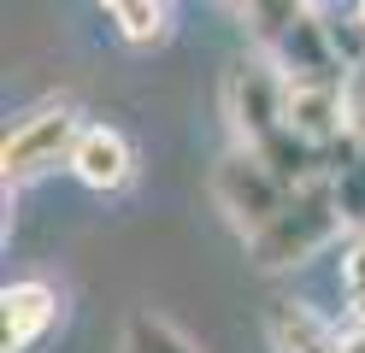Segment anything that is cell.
Instances as JSON below:
<instances>
[{
    "instance_id": "obj_1",
    "label": "cell",
    "mask_w": 365,
    "mask_h": 353,
    "mask_svg": "<svg viewBox=\"0 0 365 353\" xmlns=\"http://www.w3.org/2000/svg\"><path fill=\"white\" fill-rule=\"evenodd\" d=\"M341 224H348V212H341V200H336V183L318 177L307 188H294L271 224H259L254 235H247V265H254V271L307 265L312 253H324L341 235Z\"/></svg>"
},
{
    "instance_id": "obj_2",
    "label": "cell",
    "mask_w": 365,
    "mask_h": 353,
    "mask_svg": "<svg viewBox=\"0 0 365 353\" xmlns=\"http://www.w3.org/2000/svg\"><path fill=\"white\" fill-rule=\"evenodd\" d=\"M77 135H83V118L65 106V101H48V106L24 112L6 130V141H0V177H6V195L30 188L36 177L59 171V165H71Z\"/></svg>"
},
{
    "instance_id": "obj_3",
    "label": "cell",
    "mask_w": 365,
    "mask_h": 353,
    "mask_svg": "<svg viewBox=\"0 0 365 353\" xmlns=\"http://www.w3.org/2000/svg\"><path fill=\"white\" fill-rule=\"evenodd\" d=\"M224 118H230L242 148H259L271 130L289 124V71L271 53L236 59L230 77H224Z\"/></svg>"
},
{
    "instance_id": "obj_4",
    "label": "cell",
    "mask_w": 365,
    "mask_h": 353,
    "mask_svg": "<svg viewBox=\"0 0 365 353\" xmlns=\"http://www.w3.org/2000/svg\"><path fill=\"white\" fill-rule=\"evenodd\" d=\"M289 195H294V188H289L277 171H271V165H265L254 148H236V153H224V159L212 165V200H218L224 218L242 230V242H247L259 224L277 218Z\"/></svg>"
},
{
    "instance_id": "obj_5",
    "label": "cell",
    "mask_w": 365,
    "mask_h": 353,
    "mask_svg": "<svg viewBox=\"0 0 365 353\" xmlns=\"http://www.w3.org/2000/svg\"><path fill=\"white\" fill-rule=\"evenodd\" d=\"M265 53L289 71V83H318V77L341 83V77H348V59H341V47H336V30H330V24L318 18L312 6L294 18L289 30L265 47Z\"/></svg>"
},
{
    "instance_id": "obj_6",
    "label": "cell",
    "mask_w": 365,
    "mask_h": 353,
    "mask_svg": "<svg viewBox=\"0 0 365 353\" xmlns=\"http://www.w3.org/2000/svg\"><path fill=\"white\" fill-rule=\"evenodd\" d=\"M65 171L83 188H95V195H118V188L135 183V148H130V135L118 124H83Z\"/></svg>"
},
{
    "instance_id": "obj_7",
    "label": "cell",
    "mask_w": 365,
    "mask_h": 353,
    "mask_svg": "<svg viewBox=\"0 0 365 353\" xmlns=\"http://www.w3.org/2000/svg\"><path fill=\"white\" fill-rule=\"evenodd\" d=\"M59 312H65V300H59L53 282H41V277H18V282H6V295H0V318H6V353H36V347L59 329Z\"/></svg>"
},
{
    "instance_id": "obj_8",
    "label": "cell",
    "mask_w": 365,
    "mask_h": 353,
    "mask_svg": "<svg viewBox=\"0 0 365 353\" xmlns=\"http://www.w3.org/2000/svg\"><path fill=\"white\" fill-rule=\"evenodd\" d=\"M265 342H271V353H341L348 336H341L330 318H318L307 300H271Z\"/></svg>"
},
{
    "instance_id": "obj_9",
    "label": "cell",
    "mask_w": 365,
    "mask_h": 353,
    "mask_svg": "<svg viewBox=\"0 0 365 353\" xmlns=\"http://www.w3.org/2000/svg\"><path fill=\"white\" fill-rule=\"evenodd\" d=\"M95 6L118 24V36L130 47H159L171 36V6L165 0H95Z\"/></svg>"
},
{
    "instance_id": "obj_10",
    "label": "cell",
    "mask_w": 365,
    "mask_h": 353,
    "mask_svg": "<svg viewBox=\"0 0 365 353\" xmlns=\"http://www.w3.org/2000/svg\"><path fill=\"white\" fill-rule=\"evenodd\" d=\"M118 353H200L171 318L159 312H130L124 318V336H118Z\"/></svg>"
},
{
    "instance_id": "obj_11",
    "label": "cell",
    "mask_w": 365,
    "mask_h": 353,
    "mask_svg": "<svg viewBox=\"0 0 365 353\" xmlns=\"http://www.w3.org/2000/svg\"><path fill=\"white\" fill-rule=\"evenodd\" d=\"M242 12H247V24H254V36H259V47H271L294 18L307 12V0H242Z\"/></svg>"
},
{
    "instance_id": "obj_12",
    "label": "cell",
    "mask_w": 365,
    "mask_h": 353,
    "mask_svg": "<svg viewBox=\"0 0 365 353\" xmlns=\"http://www.w3.org/2000/svg\"><path fill=\"white\" fill-rule=\"evenodd\" d=\"M330 183H336V200H341V212H348V224L365 230V153H354V165H341Z\"/></svg>"
},
{
    "instance_id": "obj_13",
    "label": "cell",
    "mask_w": 365,
    "mask_h": 353,
    "mask_svg": "<svg viewBox=\"0 0 365 353\" xmlns=\"http://www.w3.org/2000/svg\"><path fill=\"white\" fill-rule=\"evenodd\" d=\"M341 300L354 306V318H359V329H365V235L341 247Z\"/></svg>"
},
{
    "instance_id": "obj_14",
    "label": "cell",
    "mask_w": 365,
    "mask_h": 353,
    "mask_svg": "<svg viewBox=\"0 0 365 353\" xmlns=\"http://www.w3.org/2000/svg\"><path fill=\"white\" fill-rule=\"evenodd\" d=\"M348 135L359 141V153H365V65L348 71Z\"/></svg>"
},
{
    "instance_id": "obj_15",
    "label": "cell",
    "mask_w": 365,
    "mask_h": 353,
    "mask_svg": "<svg viewBox=\"0 0 365 353\" xmlns=\"http://www.w3.org/2000/svg\"><path fill=\"white\" fill-rule=\"evenodd\" d=\"M341 353H365V329H354V336L341 342Z\"/></svg>"
},
{
    "instance_id": "obj_16",
    "label": "cell",
    "mask_w": 365,
    "mask_h": 353,
    "mask_svg": "<svg viewBox=\"0 0 365 353\" xmlns=\"http://www.w3.org/2000/svg\"><path fill=\"white\" fill-rule=\"evenodd\" d=\"M354 24H359V36H365V0H354V12H348Z\"/></svg>"
}]
</instances>
